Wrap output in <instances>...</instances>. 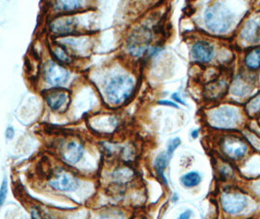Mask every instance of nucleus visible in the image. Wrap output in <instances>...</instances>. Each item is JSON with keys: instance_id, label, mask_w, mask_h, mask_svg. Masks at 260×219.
Masks as SVG:
<instances>
[{"instance_id": "2", "label": "nucleus", "mask_w": 260, "mask_h": 219, "mask_svg": "<svg viewBox=\"0 0 260 219\" xmlns=\"http://www.w3.org/2000/svg\"><path fill=\"white\" fill-rule=\"evenodd\" d=\"M135 83L129 75H118L112 78L105 88L107 101L111 105H122L133 93Z\"/></svg>"}, {"instance_id": "4", "label": "nucleus", "mask_w": 260, "mask_h": 219, "mask_svg": "<svg viewBox=\"0 0 260 219\" xmlns=\"http://www.w3.org/2000/svg\"><path fill=\"white\" fill-rule=\"evenodd\" d=\"M247 197L239 192H226L221 196L223 211L231 216L239 215L247 207Z\"/></svg>"}, {"instance_id": "24", "label": "nucleus", "mask_w": 260, "mask_h": 219, "mask_svg": "<svg viewBox=\"0 0 260 219\" xmlns=\"http://www.w3.org/2000/svg\"><path fill=\"white\" fill-rule=\"evenodd\" d=\"M160 105H164V106H168V107H172V108H175V109H178V106L175 105L174 103H171V102H165V101H162L159 103Z\"/></svg>"}, {"instance_id": "6", "label": "nucleus", "mask_w": 260, "mask_h": 219, "mask_svg": "<svg viewBox=\"0 0 260 219\" xmlns=\"http://www.w3.org/2000/svg\"><path fill=\"white\" fill-rule=\"evenodd\" d=\"M222 150L231 159L237 160L244 157L248 151L247 143L241 138L230 136L223 139Z\"/></svg>"}, {"instance_id": "13", "label": "nucleus", "mask_w": 260, "mask_h": 219, "mask_svg": "<svg viewBox=\"0 0 260 219\" xmlns=\"http://www.w3.org/2000/svg\"><path fill=\"white\" fill-rule=\"evenodd\" d=\"M259 27H260V25L257 21H254V20L249 21L242 30V33H241L242 38L249 42L255 41L258 37Z\"/></svg>"}, {"instance_id": "14", "label": "nucleus", "mask_w": 260, "mask_h": 219, "mask_svg": "<svg viewBox=\"0 0 260 219\" xmlns=\"http://www.w3.org/2000/svg\"><path fill=\"white\" fill-rule=\"evenodd\" d=\"M201 181V176L198 172L196 171H191L186 174H184L181 177V182L182 184L187 187V188H193L197 186Z\"/></svg>"}, {"instance_id": "19", "label": "nucleus", "mask_w": 260, "mask_h": 219, "mask_svg": "<svg viewBox=\"0 0 260 219\" xmlns=\"http://www.w3.org/2000/svg\"><path fill=\"white\" fill-rule=\"evenodd\" d=\"M54 54H55V56L62 62L70 61L69 55H67V53L65 52V49H63V47H56L54 50Z\"/></svg>"}, {"instance_id": "9", "label": "nucleus", "mask_w": 260, "mask_h": 219, "mask_svg": "<svg viewBox=\"0 0 260 219\" xmlns=\"http://www.w3.org/2000/svg\"><path fill=\"white\" fill-rule=\"evenodd\" d=\"M48 107L53 111H62L68 104V92L65 89H52L45 96Z\"/></svg>"}, {"instance_id": "5", "label": "nucleus", "mask_w": 260, "mask_h": 219, "mask_svg": "<svg viewBox=\"0 0 260 219\" xmlns=\"http://www.w3.org/2000/svg\"><path fill=\"white\" fill-rule=\"evenodd\" d=\"M51 188L61 192H73L79 186L78 178L68 171H62L57 173L50 181Z\"/></svg>"}, {"instance_id": "22", "label": "nucleus", "mask_w": 260, "mask_h": 219, "mask_svg": "<svg viewBox=\"0 0 260 219\" xmlns=\"http://www.w3.org/2000/svg\"><path fill=\"white\" fill-rule=\"evenodd\" d=\"M191 217H192V212L190 210H187L179 216L178 219H190Z\"/></svg>"}, {"instance_id": "10", "label": "nucleus", "mask_w": 260, "mask_h": 219, "mask_svg": "<svg viewBox=\"0 0 260 219\" xmlns=\"http://www.w3.org/2000/svg\"><path fill=\"white\" fill-rule=\"evenodd\" d=\"M77 27V23L72 17H60L55 19L51 25L50 28L54 34L57 35H69L74 33Z\"/></svg>"}, {"instance_id": "3", "label": "nucleus", "mask_w": 260, "mask_h": 219, "mask_svg": "<svg viewBox=\"0 0 260 219\" xmlns=\"http://www.w3.org/2000/svg\"><path fill=\"white\" fill-rule=\"evenodd\" d=\"M240 113L236 109L222 107L213 110L209 115V122L212 127L219 129H231L236 127L240 121Z\"/></svg>"}, {"instance_id": "1", "label": "nucleus", "mask_w": 260, "mask_h": 219, "mask_svg": "<svg viewBox=\"0 0 260 219\" xmlns=\"http://www.w3.org/2000/svg\"><path fill=\"white\" fill-rule=\"evenodd\" d=\"M233 14L220 3L209 6L204 12L205 27L212 32L222 33L227 31L233 24Z\"/></svg>"}, {"instance_id": "7", "label": "nucleus", "mask_w": 260, "mask_h": 219, "mask_svg": "<svg viewBox=\"0 0 260 219\" xmlns=\"http://www.w3.org/2000/svg\"><path fill=\"white\" fill-rule=\"evenodd\" d=\"M69 73L62 65L56 62L48 63L45 70V80L48 84L54 87H60L65 85L68 79Z\"/></svg>"}, {"instance_id": "27", "label": "nucleus", "mask_w": 260, "mask_h": 219, "mask_svg": "<svg viewBox=\"0 0 260 219\" xmlns=\"http://www.w3.org/2000/svg\"><path fill=\"white\" fill-rule=\"evenodd\" d=\"M197 136H198V130H195V131L192 133V137H193L194 138H196Z\"/></svg>"}, {"instance_id": "8", "label": "nucleus", "mask_w": 260, "mask_h": 219, "mask_svg": "<svg viewBox=\"0 0 260 219\" xmlns=\"http://www.w3.org/2000/svg\"><path fill=\"white\" fill-rule=\"evenodd\" d=\"M84 147L83 145L75 140L66 142L62 146L61 157L65 163L70 164H77L83 157Z\"/></svg>"}, {"instance_id": "18", "label": "nucleus", "mask_w": 260, "mask_h": 219, "mask_svg": "<svg viewBox=\"0 0 260 219\" xmlns=\"http://www.w3.org/2000/svg\"><path fill=\"white\" fill-rule=\"evenodd\" d=\"M260 110V95L255 97L247 106V111L250 114H255Z\"/></svg>"}, {"instance_id": "20", "label": "nucleus", "mask_w": 260, "mask_h": 219, "mask_svg": "<svg viewBox=\"0 0 260 219\" xmlns=\"http://www.w3.org/2000/svg\"><path fill=\"white\" fill-rule=\"evenodd\" d=\"M181 144V140L179 137H176V138H173L171 140L168 141L167 143V150H166V153L169 157L172 156V154L174 153L175 149Z\"/></svg>"}, {"instance_id": "11", "label": "nucleus", "mask_w": 260, "mask_h": 219, "mask_svg": "<svg viewBox=\"0 0 260 219\" xmlns=\"http://www.w3.org/2000/svg\"><path fill=\"white\" fill-rule=\"evenodd\" d=\"M191 55L195 61L209 62L214 55L213 46L207 41H197L192 47Z\"/></svg>"}, {"instance_id": "17", "label": "nucleus", "mask_w": 260, "mask_h": 219, "mask_svg": "<svg viewBox=\"0 0 260 219\" xmlns=\"http://www.w3.org/2000/svg\"><path fill=\"white\" fill-rule=\"evenodd\" d=\"M249 91H250V87H248V85L243 81L236 82L232 90L233 94H235L236 96H245Z\"/></svg>"}, {"instance_id": "23", "label": "nucleus", "mask_w": 260, "mask_h": 219, "mask_svg": "<svg viewBox=\"0 0 260 219\" xmlns=\"http://www.w3.org/2000/svg\"><path fill=\"white\" fill-rule=\"evenodd\" d=\"M13 137H14V130H13V128H11V127L7 128V130H6V137L9 138V139H11V138H13Z\"/></svg>"}, {"instance_id": "21", "label": "nucleus", "mask_w": 260, "mask_h": 219, "mask_svg": "<svg viewBox=\"0 0 260 219\" xmlns=\"http://www.w3.org/2000/svg\"><path fill=\"white\" fill-rule=\"evenodd\" d=\"M7 180L4 179V181L2 182V185L0 187V208L3 206L5 200H6V196H7V192H8V189H7Z\"/></svg>"}, {"instance_id": "25", "label": "nucleus", "mask_w": 260, "mask_h": 219, "mask_svg": "<svg viewBox=\"0 0 260 219\" xmlns=\"http://www.w3.org/2000/svg\"><path fill=\"white\" fill-rule=\"evenodd\" d=\"M172 99L176 102V103H179V104H183V105H185V103L178 97V94H173V96H172Z\"/></svg>"}, {"instance_id": "16", "label": "nucleus", "mask_w": 260, "mask_h": 219, "mask_svg": "<svg viewBox=\"0 0 260 219\" xmlns=\"http://www.w3.org/2000/svg\"><path fill=\"white\" fill-rule=\"evenodd\" d=\"M80 6V1H57L55 3V7L60 11H74Z\"/></svg>"}, {"instance_id": "15", "label": "nucleus", "mask_w": 260, "mask_h": 219, "mask_svg": "<svg viewBox=\"0 0 260 219\" xmlns=\"http://www.w3.org/2000/svg\"><path fill=\"white\" fill-rule=\"evenodd\" d=\"M245 61L250 69H259L260 67V49L251 51L246 56Z\"/></svg>"}, {"instance_id": "26", "label": "nucleus", "mask_w": 260, "mask_h": 219, "mask_svg": "<svg viewBox=\"0 0 260 219\" xmlns=\"http://www.w3.org/2000/svg\"><path fill=\"white\" fill-rule=\"evenodd\" d=\"M105 219H124V218L117 215V216H109V217H107Z\"/></svg>"}, {"instance_id": "12", "label": "nucleus", "mask_w": 260, "mask_h": 219, "mask_svg": "<svg viewBox=\"0 0 260 219\" xmlns=\"http://www.w3.org/2000/svg\"><path fill=\"white\" fill-rule=\"evenodd\" d=\"M169 158L170 157L167 155L166 152H162L156 158V160L154 162V168H155L157 174L159 175L160 178H162V180L164 182V184L166 186H167V180L164 176V169L167 166Z\"/></svg>"}]
</instances>
